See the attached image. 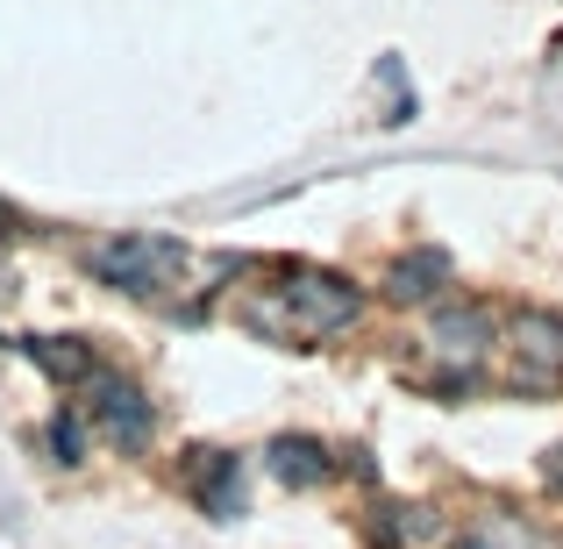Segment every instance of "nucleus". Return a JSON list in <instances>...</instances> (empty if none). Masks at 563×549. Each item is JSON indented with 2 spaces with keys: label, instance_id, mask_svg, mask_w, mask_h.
Instances as JSON below:
<instances>
[{
  "label": "nucleus",
  "instance_id": "nucleus-11",
  "mask_svg": "<svg viewBox=\"0 0 563 549\" xmlns=\"http://www.w3.org/2000/svg\"><path fill=\"white\" fill-rule=\"evenodd\" d=\"M51 450H57V464H79V450H86L79 421H65V414H57V421H51Z\"/></svg>",
  "mask_w": 563,
  "mask_h": 549
},
{
  "label": "nucleus",
  "instance_id": "nucleus-7",
  "mask_svg": "<svg viewBox=\"0 0 563 549\" xmlns=\"http://www.w3.org/2000/svg\"><path fill=\"white\" fill-rule=\"evenodd\" d=\"M192 493H200V507L207 514H243V471H235V457H221V450H200V471H192Z\"/></svg>",
  "mask_w": 563,
  "mask_h": 549
},
{
  "label": "nucleus",
  "instance_id": "nucleus-4",
  "mask_svg": "<svg viewBox=\"0 0 563 549\" xmlns=\"http://www.w3.org/2000/svg\"><path fill=\"white\" fill-rule=\"evenodd\" d=\"M86 393H93V399H86V407H93V428L114 442V450H122V457L151 450L157 414H151V399H143L136 385H129V378H100V371H93V378H86Z\"/></svg>",
  "mask_w": 563,
  "mask_h": 549
},
{
  "label": "nucleus",
  "instance_id": "nucleus-2",
  "mask_svg": "<svg viewBox=\"0 0 563 549\" xmlns=\"http://www.w3.org/2000/svg\"><path fill=\"white\" fill-rule=\"evenodd\" d=\"M278 300H286V315L300 321L307 336H335L364 315L357 286H350L343 272H321V264H286V272H278Z\"/></svg>",
  "mask_w": 563,
  "mask_h": 549
},
{
  "label": "nucleus",
  "instance_id": "nucleus-1",
  "mask_svg": "<svg viewBox=\"0 0 563 549\" xmlns=\"http://www.w3.org/2000/svg\"><path fill=\"white\" fill-rule=\"evenodd\" d=\"M86 272L114 293H136V300H165L186 278V243L179 235H100L86 243Z\"/></svg>",
  "mask_w": 563,
  "mask_h": 549
},
{
  "label": "nucleus",
  "instance_id": "nucleus-13",
  "mask_svg": "<svg viewBox=\"0 0 563 549\" xmlns=\"http://www.w3.org/2000/svg\"><path fill=\"white\" fill-rule=\"evenodd\" d=\"M8 235H22V215H14V207L0 200V243H8Z\"/></svg>",
  "mask_w": 563,
  "mask_h": 549
},
{
  "label": "nucleus",
  "instance_id": "nucleus-12",
  "mask_svg": "<svg viewBox=\"0 0 563 549\" xmlns=\"http://www.w3.org/2000/svg\"><path fill=\"white\" fill-rule=\"evenodd\" d=\"M542 485H550V493H563V442H556L550 457H542Z\"/></svg>",
  "mask_w": 563,
  "mask_h": 549
},
{
  "label": "nucleus",
  "instance_id": "nucleus-10",
  "mask_svg": "<svg viewBox=\"0 0 563 549\" xmlns=\"http://www.w3.org/2000/svg\"><path fill=\"white\" fill-rule=\"evenodd\" d=\"M478 549H536V536H528L514 514H485V521H478Z\"/></svg>",
  "mask_w": 563,
  "mask_h": 549
},
{
  "label": "nucleus",
  "instance_id": "nucleus-3",
  "mask_svg": "<svg viewBox=\"0 0 563 549\" xmlns=\"http://www.w3.org/2000/svg\"><path fill=\"white\" fill-rule=\"evenodd\" d=\"M507 385L514 393H563V315L528 307L507 329Z\"/></svg>",
  "mask_w": 563,
  "mask_h": 549
},
{
  "label": "nucleus",
  "instance_id": "nucleus-9",
  "mask_svg": "<svg viewBox=\"0 0 563 549\" xmlns=\"http://www.w3.org/2000/svg\"><path fill=\"white\" fill-rule=\"evenodd\" d=\"M22 350H29L43 371H51L57 385H86V378H93V350H86L79 336H29Z\"/></svg>",
  "mask_w": 563,
  "mask_h": 549
},
{
  "label": "nucleus",
  "instance_id": "nucleus-8",
  "mask_svg": "<svg viewBox=\"0 0 563 549\" xmlns=\"http://www.w3.org/2000/svg\"><path fill=\"white\" fill-rule=\"evenodd\" d=\"M272 471H278V485L307 493V485H321L335 464H329V450H321L314 436H278V442H272Z\"/></svg>",
  "mask_w": 563,
  "mask_h": 549
},
{
  "label": "nucleus",
  "instance_id": "nucleus-6",
  "mask_svg": "<svg viewBox=\"0 0 563 549\" xmlns=\"http://www.w3.org/2000/svg\"><path fill=\"white\" fill-rule=\"evenodd\" d=\"M450 278H456L450 250H435V243H428V250H407V257L385 272V300H393V307H421V300H435Z\"/></svg>",
  "mask_w": 563,
  "mask_h": 549
},
{
  "label": "nucleus",
  "instance_id": "nucleus-5",
  "mask_svg": "<svg viewBox=\"0 0 563 549\" xmlns=\"http://www.w3.org/2000/svg\"><path fill=\"white\" fill-rule=\"evenodd\" d=\"M428 350H435L442 364H485V350H493V315H485L478 300L471 307H442L435 329H428Z\"/></svg>",
  "mask_w": 563,
  "mask_h": 549
}]
</instances>
